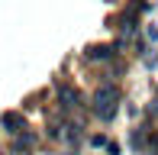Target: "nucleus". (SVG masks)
I'll return each instance as SVG.
<instances>
[{
	"mask_svg": "<svg viewBox=\"0 0 158 155\" xmlns=\"http://www.w3.org/2000/svg\"><path fill=\"white\" fill-rule=\"evenodd\" d=\"M119 107V87L116 84H100L97 94H94V113L100 119H113Z\"/></svg>",
	"mask_w": 158,
	"mask_h": 155,
	"instance_id": "nucleus-1",
	"label": "nucleus"
},
{
	"mask_svg": "<svg viewBox=\"0 0 158 155\" xmlns=\"http://www.w3.org/2000/svg\"><path fill=\"white\" fill-rule=\"evenodd\" d=\"M58 103H61V110H77L81 107V94L71 84H58Z\"/></svg>",
	"mask_w": 158,
	"mask_h": 155,
	"instance_id": "nucleus-2",
	"label": "nucleus"
},
{
	"mask_svg": "<svg viewBox=\"0 0 158 155\" xmlns=\"http://www.w3.org/2000/svg\"><path fill=\"white\" fill-rule=\"evenodd\" d=\"M0 126H3L6 132H19V129H26V119L19 113H13V110H6V113L0 116Z\"/></svg>",
	"mask_w": 158,
	"mask_h": 155,
	"instance_id": "nucleus-3",
	"label": "nucleus"
},
{
	"mask_svg": "<svg viewBox=\"0 0 158 155\" xmlns=\"http://www.w3.org/2000/svg\"><path fill=\"white\" fill-rule=\"evenodd\" d=\"M32 145H35V136H32V132H16V139H13V152H29L32 149Z\"/></svg>",
	"mask_w": 158,
	"mask_h": 155,
	"instance_id": "nucleus-4",
	"label": "nucleus"
},
{
	"mask_svg": "<svg viewBox=\"0 0 158 155\" xmlns=\"http://www.w3.org/2000/svg\"><path fill=\"white\" fill-rule=\"evenodd\" d=\"M113 48H116V45H90V48H87V58H100V61H106V58L113 55Z\"/></svg>",
	"mask_w": 158,
	"mask_h": 155,
	"instance_id": "nucleus-5",
	"label": "nucleus"
}]
</instances>
